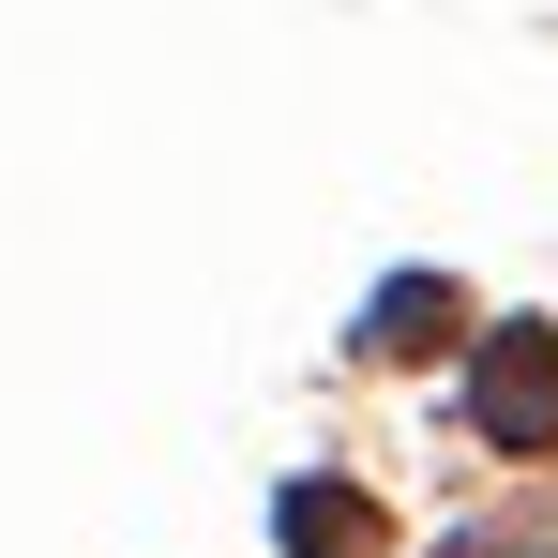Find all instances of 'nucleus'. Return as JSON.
<instances>
[{
    "label": "nucleus",
    "instance_id": "obj_1",
    "mask_svg": "<svg viewBox=\"0 0 558 558\" xmlns=\"http://www.w3.org/2000/svg\"><path fill=\"white\" fill-rule=\"evenodd\" d=\"M468 438L513 453V468L558 453V332H544V317H498V332L468 348Z\"/></svg>",
    "mask_w": 558,
    "mask_h": 558
},
{
    "label": "nucleus",
    "instance_id": "obj_2",
    "mask_svg": "<svg viewBox=\"0 0 558 558\" xmlns=\"http://www.w3.org/2000/svg\"><path fill=\"white\" fill-rule=\"evenodd\" d=\"M272 529H287V558H392V513H377L363 483H287Z\"/></svg>",
    "mask_w": 558,
    "mask_h": 558
},
{
    "label": "nucleus",
    "instance_id": "obj_3",
    "mask_svg": "<svg viewBox=\"0 0 558 558\" xmlns=\"http://www.w3.org/2000/svg\"><path fill=\"white\" fill-rule=\"evenodd\" d=\"M438 332H453V272H392V287L363 302V332H348V348H363V363H423Z\"/></svg>",
    "mask_w": 558,
    "mask_h": 558
},
{
    "label": "nucleus",
    "instance_id": "obj_4",
    "mask_svg": "<svg viewBox=\"0 0 558 558\" xmlns=\"http://www.w3.org/2000/svg\"><path fill=\"white\" fill-rule=\"evenodd\" d=\"M438 558H558V529H453Z\"/></svg>",
    "mask_w": 558,
    "mask_h": 558
}]
</instances>
